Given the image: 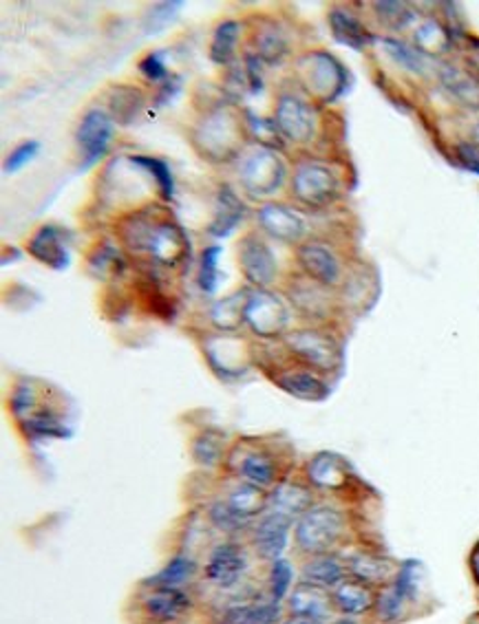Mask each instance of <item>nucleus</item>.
I'll return each mask as SVG.
<instances>
[{
    "instance_id": "1",
    "label": "nucleus",
    "mask_w": 479,
    "mask_h": 624,
    "mask_svg": "<svg viewBox=\"0 0 479 624\" xmlns=\"http://www.w3.org/2000/svg\"><path fill=\"white\" fill-rule=\"evenodd\" d=\"M254 563L259 561L243 539H219L202 561L199 585L217 593L219 600L259 593L263 587L252 585Z\"/></svg>"
},
{
    "instance_id": "2",
    "label": "nucleus",
    "mask_w": 479,
    "mask_h": 624,
    "mask_svg": "<svg viewBox=\"0 0 479 624\" xmlns=\"http://www.w3.org/2000/svg\"><path fill=\"white\" fill-rule=\"evenodd\" d=\"M356 545L350 515L337 504H313L292 530V550L296 558L337 554Z\"/></svg>"
},
{
    "instance_id": "3",
    "label": "nucleus",
    "mask_w": 479,
    "mask_h": 624,
    "mask_svg": "<svg viewBox=\"0 0 479 624\" xmlns=\"http://www.w3.org/2000/svg\"><path fill=\"white\" fill-rule=\"evenodd\" d=\"M122 239L135 254H146L155 265L175 269L191 254V243L182 226L173 219H150L144 212L122 226Z\"/></svg>"
},
{
    "instance_id": "4",
    "label": "nucleus",
    "mask_w": 479,
    "mask_h": 624,
    "mask_svg": "<svg viewBox=\"0 0 479 624\" xmlns=\"http://www.w3.org/2000/svg\"><path fill=\"white\" fill-rule=\"evenodd\" d=\"M193 589L141 582L128 604L135 624H184L195 611Z\"/></svg>"
},
{
    "instance_id": "5",
    "label": "nucleus",
    "mask_w": 479,
    "mask_h": 624,
    "mask_svg": "<svg viewBox=\"0 0 479 624\" xmlns=\"http://www.w3.org/2000/svg\"><path fill=\"white\" fill-rule=\"evenodd\" d=\"M296 76L307 93L323 102L339 100L347 89V69L330 54L313 51L298 60Z\"/></svg>"
},
{
    "instance_id": "6",
    "label": "nucleus",
    "mask_w": 479,
    "mask_h": 624,
    "mask_svg": "<svg viewBox=\"0 0 479 624\" xmlns=\"http://www.w3.org/2000/svg\"><path fill=\"white\" fill-rule=\"evenodd\" d=\"M228 471L246 484H252L265 493H272L281 479V461L263 446H252L248 441L235 446L228 452Z\"/></svg>"
},
{
    "instance_id": "7",
    "label": "nucleus",
    "mask_w": 479,
    "mask_h": 624,
    "mask_svg": "<svg viewBox=\"0 0 479 624\" xmlns=\"http://www.w3.org/2000/svg\"><path fill=\"white\" fill-rule=\"evenodd\" d=\"M213 606L208 624H281L285 617V604L267 598L263 591L219 600Z\"/></svg>"
},
{
    "instance_id": "8",
    "label": "nucleus",
    "mask_w": 479,
    "mask_h": 624,
    "mask_svg": "<svg viewBox=\"0 0 479 624\" xmlns=\"http://www.w3.org/2000/svg\"><path fill=\"white\" fill-rule=\"evenodd\" d=\"M292 530L294 521L289 517L267 508L261 517L252 521L243 541L248 543L259 563L270 565L278 558H285V552L292 545Z\"/></svg>"
},
{
    "instance_id": "9",
    "label": "nucleus",
    "mask_w": 479,
    "mask_h": 624,
    "mask_svg": "<svg viewBox=\"0 0 479 624\" xmlns=\"http://www.w3.org/2000/svg\"><path fill=\"white\" fill-rule=\"evenodd\" d=\"M285 162L272 148H256L241 162L239 180L250 197H272L285 184Z\"/></svg>"
},
{
    "instance_id": "10",
    "label": "nucleus",
    "mask_w": 479,
    "mask_h": 624,
    "mask_svg": "<svg viewBox=\"0 0 479 624\" xmlns=\"http://www.w3.org/2000/svg\"><path fill=\"white\" fill-rule=\"evenodd\" d=\"M292 193L300 204L309 208H326L339 199L341 180L328 164L307 162L296 169Z\"/></svg>"
},
{
    "instance_id": "11",
    "label": "nucleus",
    "mask_w": 479,
    "mask_h": 624,
    "mask_svg": "<svg viewBox=\"0 0 479 624\" xmlns=\"http://www.w3.org/2000/svg\"><path fill=\"white\" fill-rule=\"evenodd\" d=\"M246 325L265 340H274L276 336L287 332L289 309L274 291L254 289L248 296L246 304Z\"/></svg>"
},
{
    "instance_id": "12",
    "label": "nucleus",
    "mask_w": 479,
    "mask_h": 624,
    "mask_svg": "<svg viewBox=\"0 0 479 624\" xmlns=\"http://www.w3.org/2000/svg\"><path fill=\"white\" fill-rule=\"evenodd\" d=\"M287 349L300 358L307 367L321 373H332L341 365V347L339 343L318 330H298L285 336Z\"/></svg>"
},
{
    "instance_id": "13",
    "label": "nucleus",
    "mask_w": 479,
    "mask_h": 624,
    "mask_svg": "<svg viewBox=\"0 0 479 624\" xmlns=\"http://www.w3.org/2000/svg\"><path fill=\"white\" fill-rule=\"evenodd\" d=\"M239 122L228 111L210 113L195 132V141L199 150L210 160H228L237 152L239 143Z\"/></svg>"
},
{
    "instance_id": "14",
    "label": "nucleus",
    "mask_w": 479,
    "mask_h": 624,
    "mask_svg": "<svg viewBox=\"0 0 479 624\" xmlns=\"http://www.w3.org/2000/svg\"><path fill=\"white\" fill-rule=\"evenodd\" d=\"M343 554L347 561L350 576L361 578V580H365L378 589L394 582V578L398 576L400 561H396L394 556H389V554H385L372 545L356 543L350 550H345Z\"/></svg>"
},
{
    "instance_id": "15",
    "label": "nucleus",
    "mask_w": 479,
    "mask_h": 624,
    "mask_svg": "<svg viewBox=\"0 0 479 624\" xmlns=\"http://www.w3.org/2000/svg\"><path fill=\"white\" fill-rule=\"evenodd\" d=\"M274 124L281 137L296 143H307L316 135V111L305 100L283 93L276 102Z\"/></svg>"
},
{
    "instance_id": "16",
    "label": "nucleus",
    "mask_w": 479,
    "mask_h": 624,
    "mask_svg": "<svg viewBox=\"0 0 479 624\" xmlns=\"http://www.w3.org/2000/svg\"><path fill=\"white\" fill-rule=\"evenodd\" d=\"M113 135H115V124L104 111H89L82 117L76 135L82 152V169H91L104 158L113 141Z\"/></svg>"
},
{
    "instance_id": "17",
    "label": "nucleus",
    "mask_w": 479,
    "mask_h": 624,
    "mask_svg": "<svg viewBox=\"0 0 479 624\" xmlns=\"http://www.w3.org/2000/svg\"><path fill=\"white\" fill-rule=\"evenodd\" d=\"M305 475L311 490L339 493L352 482V465L337 452H318L309 459Z\"/></svg>"
},
{
    "instance_id": "18",
    "label": "nucleus",
    "mask_w": 479,
    "mask_h": 624,
    "mask_svg": "<svg viewBox=\"0 0 479 624\" xmlns=\"http://www.w3.org/2000/svg\"><path fill=\"white\" fill-rule=\"evenodd\" d=\"M285 613L321 620L330 624L337 617L332 591L298 580L285 600Z\"/></svg>"
},
{
    "instance_id": "19",
    "label": "nucleus",
    "mask_w": 479,
    "mask_h": 624,
    "mask_svg": "<svg viewBox=\"0 0 479 624\" xmlns=\"http://www.w3.org/2000/svg\"><path fill=\"white\" fill-rule=\"evenodd\" d=\"M298 263H300L303 271L313 282L323 285V287H337L341 282V278H343L341 258L326 243H318V241L303 243L298 247Z\"/></svg>"
},
{
    "instance_id": "20",
    "label": "nucleus",
    "mask_w": 479,
    "mask_h": 624,
    "mask_svg": "<svg viewBox=\"0 0 479 624\" xmlns=\"http://www.w3.org/2000/svg\"><path fill=\"white\" fill-rule=\"evenodd\" d=\"M376 598H378V587L347 576L343 582H339L332 589V600H334V609L337 615H347V617H372L374 606H376Z\"/></svg>"
},
{
    "instance_id": "21",
    "label": "nucleus",
    "mask_w": 479,
    "mask_h": 624,
    "mask_svg": "<svg viewBox=\"0 0 479 624\" xmlns=\"http://www.w3.org/2000/svg\"><path fill=\"white\" fill-rule=\"evenodd\" d=\"M239 263H241L246 278L259 289H265L276 278L274 254L270 245L254 234H248L239 243Z\"/></svg>"
},
{
    "instance_id": "22",
    "label": "nucleus",
    "mask_w": 479,
    "mask_h": 624,
    "mask_svg": "<svg viewBox=\"0 0 479 624\" xmlns=\"http://www.w3.org/2000/svg\"><path fill=\"white\" fill-rule=\"evenodd\" d=\"M296 567H298V580L311 582L316 587H323L330 591L350 576L343 552L307 556V558H300Z\"/></svg>"
},
{
    "instance_id": "23",
    "label": "nucleus",
    "mask_w": 479,
    "mask_h": 624,
    "mask_svg": "<svg viewBox=\"0 0 479 624\" xmlns=\"http://www.w3.org/2000/svg\"><path fill=\"white\" fill-rule=\"evenodd\" d=\"M199 578H202V561H197V556L191 550H178L162 569L146 578V582L191 589L199 585Z\"/></svg>"
},
{
    "instance_id": "24",
    "label": "nucleus",
    "mask_w": 479,
    "mask_h": 624,
    "mask_svg": "<svg viewBox=\"0 0 479 624\" xmlns=\"http://www.w3.org/2000/svg\"><path fill=\"white\" fill-rule=\"evenodd\" d=\"M274 384L287 395L305 402H321L330 395V384L313 371L287 369L274 375Z\"/></svg>"
},
{
    "instance_id": "25",
    "label": "nucleus",
    "mask_w": 479,
    "mask_h": 624,
    "mask_svg": "<svg viewBox=\"0 0 479 624\" xmlns=\"http://www.w3.org/2000/svg\"><path fill=\"white\" fill-rule=\"evenodd\" d=\"M259 223L270 236L285 243H294L305 234V219L296 210L281 204H265L259 210Z\"/></svg>"
},
{
    "instance_id": "26",
    "label": "nucleus",
    "mask_w": 479,
    "mask_h": 624,
    "mask_svg": "<svg viewBox=\"0 0 479 624\" xmlns=\"http://www.w3.org/2000/svg\"><path fill=\"white\" fill-rule=\"evenodd\" d=\"M418 615V606L394 585H385L378 589L376 606L369 617L372 624H404L407 620Z\"/></svg>"
},
{
    "instance_id": "27",
    "label": "nucleus",
    "mask_w": 479,
    "mask_h": 624,
    "mask_svg": "<svg viewBox=\"0 0 479 624\" xmlns=\"http://www.w3.org/2000/svg\"><path fill=\"white\" fill-rule=\"evenodd\" d=\"M316 504L313 490L309 484H296V482H281L270 493V510H276L285 517H289L294 523Z\"/></svg>"
},
{
    "instance_id": "28",
    "label": "nucleus",
    "mask_w": 479,
    "mask_h": 624,
    "mask_svg": "<svg viewBox=\"0 0 479 624\" xmlns=\"http://www.w3.org/2000/svg\"><path fill=\"white\" fill-rule=\"evenodd\" d=\"M30 254L41 263L65 269L69 267V247L65 243V232L56 226H43L30 241Z\"/></svg>"
},
{
    "instance_id": "29",
    "label": "nucleus",
    "mask_w": 479,
    "mask_h": 624,
    "mask_svg": "<svg viewBox=\"0 0 479 624\" xmlns=\"http://www.w3.org/2000/svg\"><path fill=\"white\" fill-rule=\"evenodd\" d=\"M437 80L457 104L479 108V80L472 73L453 65H440Z\"/></svg>"
},
{
    "instance_id": "30",
    "label": "nucleus",
    "mask_w": 479,
    "mask_h": 624,
    "mask_svg": "<svg viewBox=\"0 0 479 624\" xmlns=\"http://www.w3.org/2000/svg\"><path fill=\"white\" fill-rule=\"evenodd\" d=\"M246 217V206L241 204V199L237 197V193L232 188H221L217 195V208H215V219L208 226V232L215 239L228 236L230 232L237 230V226L243 221Z\"/></svg>"
},
{
    "instance_id": "31",
    "label": "nucleus",
    "mask_w": 479,
    "mask_h": 624,
    "mask_svg": "<svg viewBox=\"0 0 479 624\" xmlns=\"http://www.w3.org/2000/svg\"><path fill=\"white\" fill-rule=\"evenodd\" d=\"M383 47L394 58L396 65H400L402 69H407L415 76H431V73L437 76V71H440V65L435 62V58L426 56L415 45H409V43L396 41V38H385Z\"/></svg>"
},
{
    "instance_id": "32",
    "label": "nucleus",
    "mask_w": 479,
    "mask_h": 624,
    "mask_svg": "<svg viewBox=\"0 0 479 624\" xmlns=\"http://www.w3.org/2000/svg\"><path fill=\"white\" fill-rule=\"evenodd\" d=\"M330 30L341 45H347L352 49H365L374 41L367 27L350 10L343 8L330 12Z\"/></svg>"
},
{
    "instance_id": "33",
    "label": "nucleus",
    "mask_w": 479,
    "mask_h": 624,
    "mask_svg": "<svg viewBox=\"0 0 479 624\" xmlns=\"http://www.w3.org/2000/svg\"><path fill=\"white\" fill-rule=\"evenodd\" d=\"M206 356L213 365V369L221 378H235L246 373V365H241V349L235 340H224V338H213L204 345Z\"/></svg>"
},
{
    "instance_id": "34",
    "label": "nucleus",
    "mask_w": 479,
    "mask_h": 624,
    "mask_svg": "<svg viewBox=\"0 0 479 624\" xmlns=\"http://www.w3.org/2000/svg\"><path fill=\"white\" fill-rule=\"evenodd\" d=\"M224 499L243 517L248 519H256L261 517L265 510H267V504H270V493L252 486V484H246V482H237L226 495Z\"/></svg>"
},
{
    "instance_id": "35",
    "label": "nucleus",
    "mask_w": 479,
    "mask_h": 624,
    "mask_svg": "<svg viewBox=\"0 0 479 624\" xmlns=\"http://www.w3.org/2000/svg\"><path fill=\"white\" fill-rule=\"evenodd\" d=\"M296 571L298 567L292 565L287 558H278L270 565H265V574H263V591L267 598L285 604L289 591L294 589L296 580Z\"/></svg>"
},
{
    "instance_id": "36",
    "label": "nucleus",
    "mask_w": 479,
    "mask_h": 624,
    "mask_svg": "<svg viewBox=\"0 0 479 624\" xmlns=\"http://www.w3.org/2000/svg\"><path fill=\"white\" fill-rule=\"evenodd\" d=\"M250 291H237L213 307V323L221 332H237L246 323V304Z\"/></svg>"
},
{
    "instance_id": "37",
    "label": "nucleus",
    "mask_w": 479,
    "mask_h": 624,
    "mask_svg": "<svg viewBox=\"0 0 479 624\" xmlns=\"http://www.w3.org/2000/svg\"><path fill=\"white\" fill-rule=\"evenodd\" d=\"M25 432L32 437V439H54V437H65L67 435V424L60 419V415L52 408H43L38 404V408L21 421Z\"/></svg>"
},
{
    "instance_id": "38",
    "label": "nucleus",
    "mask_w": 479,
    "mask_h": 624,
    "mask_svg": "<svg viewBox=\"0 0 479 624\" xmlns=\"http://www.w3.org/2000/svg\"><path fill=\"white\" fill-rule=\"evenodd\" d=\"M394 585L415 604H422L424 591H426V571L424 565L418 561H402L398 576L394 578Z\"/></svg>"
},
{
    "instance_id": "39",
    "label": "nucleus",
    "mask_w": 479,
    "mask_h": 624,
    "mask_svg": "<svg viewBox=\"0 0 479 624\" xmlns=\"http://www.w3.org/2000/svg\"><path fill=\"white\" fill-rule=\"evenodd\" d=\"M326 289L328 287L318 285V282L316 285H298L292 291V302L300 311H305L307 316H323V314H328V309H330V296Z\"/></svg>"
},
{
    "instance_id": "40",
    "label": "nucleus",
    "mask_w": 479,
    "mask_h": 624,
    "mask_svg": "<svg viewBox=\"0 0 479 624\" xmlns=\"http://www.w3.org/2000/svg\"><path fill=\"white\" fill-rule=\"evenodd\" d=\"M415 47L431 58L444 54L451 47V32L440 21H424L415 30Z\"/></svg>"
},
{
    "instance_id": "41",
    "label": "nucleus",
    "mask_w": 479,
    "mask_h": 624,
    "mask_svg": "<svg viewBox=\"0 0 479 624\" xmlns=\"http://www.w3.org/2000/svg\"><path fill=\"white\" fill-rule=\"evenodd\" d=\"M241 27L235 21H226L221 23L215 34H213V45H210V58L217 65H228L235 56L237 49V41H239Z\"/></svg>"
},
{
    "instance_id": "42",
    "label": "nucleus",
    "mask_w": 479,
    "mask_h": 624,
    "mask_svg": "<svg viewBox=\"0 0 479 624\" xmlns=\"http://www.w3.org/2000/svg\"><path fill=\"white\" fill-rule=\"evenodd\" d=\"M193 457L199 465H206V467L219 465V461L226 457V437L213 430L202 432L193 441Z\"/></svg>"
},
{
    "instance_id": "43",
    "label": "nucleus",
    "mask_w": 479,
    "mask_h": 624,
    "mask_svg": "<svg viewBox=\"0 0 479 624\" xmlns=\"http://www.w3.org/2000/svg\"><path fill=\"white\" fill-rule=\"evenodd\" d=\"M130 164L137 169H144L150 177H155L159 190H162V197L167 201L173 199L175 195V184H173V173L171 166L164 164L162 160H155V158H144V154H137V158H130Z\"/></svg>"
},
{
    "instance_id": "44",
    "label": "nucleus",
    "mask_w": 479,
    "mask_h": 624,
    "mask_svg": "<svg viewBox=\"0 0 479 624\" xmlns=\"http://www.w3.org/2000/svg\"><path fill=\"white\" fill-rule=\"evenodd\" d=\"M141 91L139 89H133V86H119L115 91V95L111 97V111L115 113L117 119L122 122H128L133 115L139 113L141 108Z\"/></svg>"
},
{
    "instance_id": "45",
    "label": "nucleus",
    "mask_w": 479,
    "mask_h": 624,
    "mask_svg": "<svg viewBox=\"0 0 479 624\" xmlns=\"http://www.w3.org/2000/svg\"><path fill=\"white\" fill-rule=\"evenodd\" d=\"M374 8L380 21L394 30H404L415 19L413 10L407 3H396V0H385V3H376Z\"/></svg>"
},
{
    "instance_id": "46",
    "label": "nucleus",
    "mask_w": 479,
    "mask_h": 624,
    "mask_svg": "<svg viewBox=\"0 0 479 624\" xmlns=\"http://www.w3.org/2000/svg\"><path fill=\"white\" fill-rule=\"evenodd\" d=\"M256 51H259V60H265V62L274 65V62L283 60V56L287 51V43H285V38L281 36L278 30L270 27V30H263L259 34Z\"/></svg>"
},
{
    "instance_id": "47",
    "label": "nucleus",
    "mask_w": 479,
    "mask_h": 624,
    "mask_svg": "<svg viewBox=\"0 0 479 624\" xmlns=\"http://www.w3.org/2000/svg\"><path fill=\"white\" fill-rule=\"evenodd\" d=\"M219 254L221 250L217 245L206 247L204 256H202V269H199V287L206 293H213L219 285V271H217V263H219Z\"/></svg>"
},
{
    "instance_id": "48",
    "label": "nucleus",
    "mask_w": 479,
    "mask_h": 624,
    "mask_svg": "<svg viewBox=\"0 0 479 624\" xmlns=\"http://www.w3.org/2000/svg\"><path fill=\"white\" fill-rule=\"evenodd\" d=\"M248 124H250V130L254 137H259V141L263 143V148H274L281 139V132L276 128L274 122L270 119H263V117H256L248 111Z\"/></svg>"
},
{
    "instance_id": "49",
    "label": "nucleus",
    "mask_w": 479,
    "mask_h": 624,
    "mask_svg": "<svg viewBox=\"0 0 479 624\" xmlns=\"http://www.w3.org/2000/svg\"><path fill=\"white\" fill-rule=\"evenodd\" d=\"M113 265L122 267L119 252H117L113 245L104 243V245L98 250V254L91 256V271H93L95 276H102V278H104V276L113 269Z\"/></svg>"
},
{
    "instance_id": "50",
    "label": "nucleus",
    "mask_w": 479,
    "mask_h": 624,
    "mask_svg": "<svg viewBox=\"0 0 479 624\" xmlns=\"http://www.w3.org/2000/svg\"><path fill=\"white\" fill-rule=\"evenodd\" d=\"M182 3H162V5H155L150 12H148V21H146V30L148 32H159V30H164L171 19L180 12Z\"/></svg>"
},
{
    "instance_id": "51",
    "label": "nucleus",
    "mask_w": 479,
    "mask_h": 624,
    "mask_svg": "<svg viewBox=\"0 0 479 624\" xmlns=\"http://www.w3.org/2000/svg\"><path fill=\"white\" fill-rule=\"evenodd\" d=\"M141 73L150 80V82H167L171 76H169V69H167V62H164V56L155 51V54H148L141 65H139Z\"/></svg>"
},
{
    "instance_id": "52",
    "label": "nucleus",
    "mask_w": 479,
    "mask_h": 624,
    "mask_svg": "<svg viewBox=\"0 0 479 624\" xmlns=\"http://www.w3.org/2000/svg\"><path fill=\"white\" fill-rule=\"evenodd\" d=\"M36 152H38V141H25V143H21L19 148L12 150V154L8 158L5 171H8V173L21 171L23 166H27V164L36 158Z\"/></svg>"
},
{
    "instance_id": "53",
    "label": "nucleus",
    "mask_w": 479,
    "mask_h": 624,
    "mask_svg": "<svg viewBox=\"0 0 479 624\" xmlns=\"http://www.w3.org/2000/svg\"><path fill=\"white\" fill-rule=\"evenodd\" d=\"M455 154H457V162H459L466 171L479 175V146H477V143L461 141V143L455 146Z\"/></svg>"
},
{
    "instance_id": "54",
    "label": "nucleus",
    "mask_w": 479,
    "mask_h": 624,
    "mask_svg": "<svg viewBox=\"0 0 479 624\" xmlns=\"http://www.w3.org/2000/svg\"><path fill=\"white\" fill-rule=\"evenodd\" d=\"M182 89V80L178 76H171L164 84H162V91H159V97H157V104H167L169 100H173Z\"/></svg>"
},
{
    "instance_id": "55",
    "label": "nucleus",
    "mask_w": 479,
    "mask_h": 624,
    "mask_svg": "<svg viewBox=\"0 0 479 624\" xmlns=\"http://www.w3.org/2000/svg\"><path fill=\"white\" fill-rule=\"evenodd\" d=\"M466 60L470 67V73L479 80V38H470L466 45Z\"/></svg>"
},
{
    "instance_id": "56",
    "label": "nucleus",
    "mask_w": 479,
    "mask_h": 624,
    "mask_svg": "<svg viewBox=\"0 0 479 624\" xmlns=\"http://www.w3.org/2000/svg\"><path fill=\"white\" fill-rule=\"evenodd\" d=\"M468 571H470V578H472L475 587L479 589V539H477L475 545L470 547V554H468Z\"/></svg>"
},
{
    "instance_id": "57",
    "label": "nucleus",
    "mask_w": 479,
    "mask_h": 624,
    "mask_svg": "<svg viewBox=\"0 0 479 624\" xmlns=\"http://www.w3.org/2000/svg\"><path fill=\"white\" fill-rule=\"evenodd\" d=\"M281 624H328V622H321V620H311V617H303V615H292V613H285V617L281 620Z\"/></svg>"
},
{
    "instance_id": "58",
    "label": "nucleus",
    "mask_w": 479,
    "mask_h": 624,
    "mask_svg": "<svg viewBox=\"0 0 479 624\" xmlns=\"http://www.w3.org/2000/svg\"><path fill=\"white\" fill-rule=\"evenodd\" d=\"M330 624H365L361 617H347V615H337Z\"/></svg>"
},
{
    "instance_id": "59",
    "label": "nucleus",
    "mask_w": 479,
    "mask_h": 624,
    "mask_svg": "<svg viewBox=\"0 0 479 624\" xmlns=\"http://www.w3.org/2000/svg\"><path fill=\"white\" fill-rule=\"evenodd\" d=\"M466 624H479V609L466 617Z\"/></svg>"
},
{
    "instance_id": "60",
    "label": "nucleus",
    "mask_w": 479,
    "mask_h": 624,
    "mask_svg": "<svg viewBox=\"0 0 479 624\" xmlns=\"http://www.w3.org/2000/svg\"><path fill=\"white\" fill-rule=\"evenodd\" d=\"M472 143L479 146V122L472 126Z\"/></svg>"
}]
</instances>
